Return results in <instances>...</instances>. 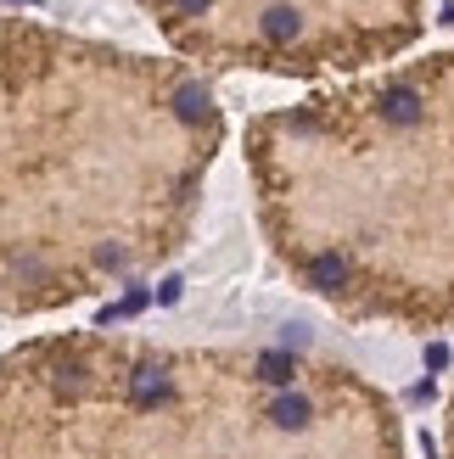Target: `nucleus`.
I'll return each instance as SVG.
<instances>
[{
    "label": "nucleus",
    "mask_w": 454,
    "mask_h": 459,
    "mask_svg": "<svg viewBox=\"0 0 454 459\" xmlns=\"http://www.w3.org/2000/svg\"><path fill=\"white\" fill-rule=\"evenodd\" d=\"M129 398H135V403H157V398H169V376L157 370V364H141V370L129 376Z\"/></svg>",
    "instance_id": "7ed1b4c3"
},
{
    "label": "nucleus",
    "mask_w": 454,
    "mask_h": 459,
    "mask_svg": "<svg viewBox=\"0 0 454 459\" xmlns=\"http://www.w3.org/2000/svg\"><path fill=\"white\" fill-rule=\"evenodd\" d=\"M202 107H208V96H202V90H179V112H186V118H196Z\"/></svg>",
    "instance_id": "0eeeda50"
},
{
    "label": "nucleus",
    "mask_w": 454,
    "mask_h": 459,
    "mask_svg": "<svg viewBox=\"0 0 454 459\" xmlns=\"http://www.w3.org/2000/svg\"><path fill=\"white\" fill-rule=\"evenodd\" d=\"M298 29H303V17L292 12V6H275L269 17H258V34H264L269 45H292V39H298Z\"/></svg>",
    "instance_id": "f03ea898"
},
{
    "label": "nucleus",
    "mask_w": 454,
    "mask_h": 459,
    "mask_svg": "<svg viewBox=\"0 0 454 459\" xmlns=\"http://www.w3.org/2000/svg\"><path fill=\"white\" fill-rule=\"evenodd\" d=\"M381 118H388V124H415L421 118V96L410 84H393L388 96H381Z\"/></svg>",
    "instance_id": "f257e3e1"
},
{
    "label": "nucleus",
    "mask_w": 454,
    "mask_h": 459,
    "mask_svg": "<svg viewBox=\"0 0 454 459\" xmlns=\"http://www.w3.org/2000/svg\"><path fill=\"white\" fill-rule=\"evenodd\" d=\"M269 420H275L281 431H303L309 426V398L303 393H281L275 409H269Z\"/></svg>",
    "instance_id": "20e7f679"
},
{
    "label": "nucleus",
    "mask_w": 454,
    "mask_h": 459,
    "mask_svg": "<svg viewBox=\"0 0 454 459\" xmlns=\"http://www.w3.org/2000/svg\"><path fill=\"white\" fill-rule=\"evenodd\" d=\"M443 364H449V348H443V342H432V348H426V370H443Z\"/></svg>",
    "instance_id": "6e6552de"
},
{
    "label": "nucleus",
    "mask_w": 454,
    "mask_h": 459,
    "mask_svg": "<svg viewBox=\"0 0 454 459\" xmlns=\"http://www.w3.org/2000/svg\"><path fill=\"white\" fill-rule=\"evenodd\" d=\"M292 376H298L292 353H258V381H269V386H292Z\"/></svg>",
    "instance_id": "423d86ee"
},
{
    "label": "nucleus",
    "mask_w": 454,
    "mask_h": 459,
    "mask_svg": "<svg viewBox=\"0 0 454 459\" xmlns=\"http://www.w3.org/2000/svg\"><path fill=\"white\" fill-rule=\"evenodd\" d=\"M179 12H208V0H174Z\"/></svg>",
    "instance_id": "1a4fd4ad"
},
{
    "label": "nucleus",
    "mask_w": 454,
    "mask_h": 459,
    "mask_svg": "<svg viewBox=\"0 0 454 459\" xmlns=\"http://www.w3.org/2000/svg\"><path fill=\"white\" fill-rule=\"evenodd\" d=\"M309 281L320 286V291H336V286H348V258H336V252H320V258L309 264Z\"/></svg>",
    "instance_id": "39448f33"
}]
</instances>
